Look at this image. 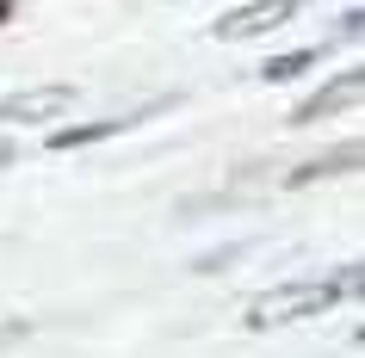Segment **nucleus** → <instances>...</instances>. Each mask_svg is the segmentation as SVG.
I'll return each instance as SVG.
<instances>
[{
    "label": "nucleus",
    "instance_id": "1",
    "mask_svg": "<svg viewBox=\"0 0 365 358\" xmlns=\"http://www.w3.org/2000/svg\"><path fill=\"white\" fill-rule=\"evenodd\" d=\"M359 290V272L346 265V272H334V278H291V284H272V290H260V297L248 302V327H291V321L304 315H322V309H334L341 297H353Z\"/></svg>",
    "mask_w": 365,
    "mask_h": 358
},
{
    "label": "nucleus",
    "instance_id": "2",
    "mask_svg": "<svg viewBox=\"0 0 365 358\" xmlns=\"http://www.w3.org/2000/svg\"><path fill=\"white\" fill-rule=\"evenodd\" d=\"M297 6H304V0H248V6H230V13L211 25V38L242 43V38H260V31H279V25L297 19Z\"/></svg>",
    "mask_w": 365,
    "mask_h": 358
},
{
    "label": "nucleus",
    "instance_id": "3",
    "mask_svg": "<svg viewBox=\"0 0 365 358\" xmlns=\"http://www.w3.org/2000/svg\"><path fill=\"white\" fill-rule=\"evenodd\" d=\"M75 99H81V93L68 87V80H50V87H19V93L0 99V124H50V117H62Z\"/></svg>",
    "mask_w": 365,
    "mask_h": 358
},
{
    "label": "nucleus",
    "instance_id": "4",
    "mask_svg": "<svg viewBox=\"0 0 365 358\" xmlns=\"http://www.w3.org/2000/svg\"><path fill=\"white\" fill-rule=\"evenodd\" d=\"M359 93H365V75H359V68H346L334 87H322L316 99H304V105H297V124H316V117L346 112V105H359Z\"/></svg>",
    "mask_w": 365,
    "mask_h": 358
},
{
    "label": "nucleus",
    "instance_id": "5",
    "mask_svg": "<svg viewBox=\"0 0 365 358\" xmlns=\"http://www.w3.org/2000/svg\"><path fill=\"white\" fill-rule=\"evenodd\" d=\"M353 167H359V149H353V142H346V149L322 154V161H304V167L291 173L285 186H316V179H322V173H353Z\"/></svg>",
    "mask_w": 365,
    "mask_h": 358
},
{
    "label": "nucleus",
    "instance_id": "6",
    "mask_svg": "<svg viewBox=\"0 0 365 358\" xmlns=\"http://www.w3.org/2000/svg\"><path fill=\"white\" fill-rule=\"evenodd\" d=\"M130 130V117H99V124H81V130H56L50 149H81V142H106V136Z\"/></svg>",
    "mask_w": 365,
    "mask_h": 358
},
{
    "label": "nucleus",
    "instance_id": "7",
    "mask_svg": "<svg viewBox=\"0 0 365 358\" xmlns=\"http://www.w3.org/2000/svg\"><path fill=\"white\" fill-rule=\"evenodd\" d=\"M309 62H316V50H297V56H272L267 68H260V80H291V75H304Z\"/></svg>",
    "mask_w": 365,
    "mask_h": 358
},
{
    "label": "nucleus",
    "instance_id": "8",
    "mask_svg": "<svg viewBox=\"0 0 365 358\" xmlns=\"http://www.w3.org/2000/svg\"><path fill=\"white\" fill-rule=\"evenodd\" d=\"M19 339H31V321H0V352L19 346Z\"/></svg>",
    "mask_w": 365,
    "mask_h": 358
},
{
    "label": "nucleus",
    "instance_id": "9",
    "mask_svg": "<svg viewBox=\"0 0 365 358\" xmlns=\"http://www.w3.org/2000/svg\"><path fill=\"white\" fill-rule=\"evenodd\" d=\"M0 161H6V142H0Z\"/></svg>",
    "mask_w": 365,
    "mask_h": 358
}]
</instances>
